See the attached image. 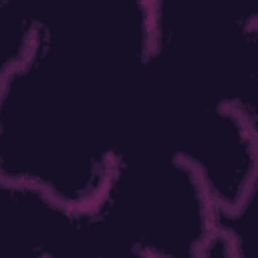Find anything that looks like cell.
<instances>
[{"label": "cell", "instance_id": "cell-1", "mask_svg": "<svg viewBox=\"0 0 258 258\" xmlns=\"http://www.w3.org/2000/svg\"><path fill=\"white\" fill-rule=\"evenodd\" d=\"M89 256L85 208L0 175V258Z\"/></svg>", "mask_w": 258, "mask_h": 258}, {"label": "cell", "instance_id": "cell-2", "mask_svg": "<svg viewBox=\"0 0 258 258\" xmlns=\"http://www.w3.org/2000/svg\"><path fill=\"white\" fill-rule=\"evenodd\" d=\"M36 24L10 0H0V87L8 73L24 58Z\"/></svg>", "mask_w": 258, "mask_h": 258}]
</instances>
